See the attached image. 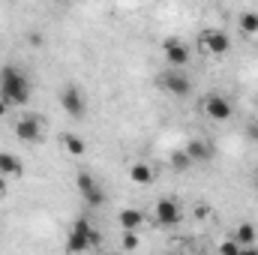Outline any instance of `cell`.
Segmentation results:
<instances>
[{
  "mask_svg": "<svg viewBox=\"0 0 258 255\" xmlns=\"http://www.w3.org/2000/svg\"><path fill=\"white\" fill-rule=\"evenodd\" d=\"M60 105H63V111L72 120H81L87 114V96H84V90L78 84H66L60 90Z\"/></svg>",
  "mask_w": 258,
  "mask_h": 255,
  "instance_id": "5",
  "label": "cell"
},
{
  "mask_svg": "<svg viewBox=\"0 0 258 255\" xmlns=\"http://www.w3.org/2000/svg\"><path fill=\"white\" fill-rule=\"evenodd\" d=\"M117 222H120V228H123V231H138V228H141V222H144V213H141L138 207H126V210H120Z\"/></svg>",
  "mask_w": 258,
  "mask_h": 255,
  "instance_id": "14",
  "label": "cell"
},
{
  "mask_svg": "<svg viewBox=\"0 0 258 255\" xmlns=\"http://www.w3.org/2000/svg\"><path fill=\"white\" fill-rule=\"evenodd\" d=\"M153 216H156V222H159L162 228H174V225H180V219H183L177 198H159V201L153 204Z\"/></svg>",
  "mask_w": 258,
  "mask_h": 255,
  "instance_id": "7",
  "label": "cell"
},
{
  "mask_svg": "<svg viewBox=\"0 0 258 255\" xmlns=\"http://www.w3.org/2000/svg\"><path fill=\"white\" fill-rule=\"evenodd\" d=\"M162 57H165L168 66H186L189 63V45L177 36H168L162 42Z\"/></svg>",
  "mask_w": 258,
  "mask_h": 255,
  "instance_id": "9",
  "label": "cell"
},
{
  "mask_svg": "<svg viewBox=\"0 0 258 255\" xmlns=\"http://www.w3.org/2000/svg\"><path fill=\"white\" fill-rule=\"evenodd\" d=\"M75 186H78V195H81V201H84L87 207H99V204H105V189L96 183V177H93V174L78 171Z\"/></svg>",
  "mask_w": 258,
  "mask_h": 255,
  "instance_id": "6",
  "label": "cell"
},
{
  "mask_svg": "<svg viewBox=\"0 0 258 255\" xmlns=\"http://www.w3.org/2000/svg\"><path fill=\"white\" fill-rule=\"evenodd\" d=\"M21 171H24L21 159H18L15 153L0 150V174H3V177H9V180H15V177H21Z\"/></svg>",
  "mask_w": 258,
  "mask_h": 255,
  "instance_id": "12",
  "label": "cell"
},
{
  "mask_svg": "<svg viewBox=\"0 0 258 255\" xmlns=\"http://www.w3.org/2000/svg\"><path fill=\"white\" fill-rule=\"evenodd\" d=\"M219 249H222V252H228V255H237V252H243V249H240V243H237V240H228V243H222V246H219Z\"/></svg>",
  "mask_w": 258,
  "mask_h": 255,
  "instance_id": "19",
  "label": "cell"
},
{
  "mask_svg": "<svg viewBox=\"0 0 258 255\" xmlns=\"http://www.w3.org/2000/svg\"><path fill=\"white\" fill-rule=\"evenodd\" d=\"M204 114L210 117V120H216V123H225L231 114H234V108H231V102L222 96V93H210V96H204Z\"/></svg>",
  "mask_w": 258,
  "mask_h": 255,
  "instance_id": "8",
  "label": "cell"
},
{
  "mask_svg": "<svg viewBox=\"0 0 258 255\" xmlns=\"http://www.w3.org/2000/svg\"><path fill=\"white\" fill-rule=\"evenodd\" d=\"M252 183H255V192H258V171H255V177H252Z\"/></svg>",
  "mask_w": 258,
  "mask_h": 255,
  "instance_id": "23",
  "label": "cell"
},
{
  "mask_svg": "<svg viewBox=\"0 0 258 255\" xmlns=\"http://www.w3.org/2000/svg\"><path fill=\"white\" fill-rule=\"evenodd\" d=\"M240 30L249 33V36H258V12H243L240 15Z\"/></svg>",
  "mask_w": 258,
  "mask_h": 255,
  "instance_id": "17",
  "label": "cell"
},
{
  "mask_svg": "<svg viewBox=\"0 0 258 255\" xmlns=\"http://www.w3.org/2000/svg\"><path fill=\"white\" fill-rule=\"evenodd\" d=\"M183 150L189 153L192 165H198V162H210V159H213V147H210L207 141H201V138H192V141H189Z\"/></svg>",
  "mask_w": 258,
  "mask_h": 255,
  "instance_id": "11",
  "label": "cell"
},
{
  "mask_svg": "<svg viewBox=\"0 0 258 255\" xmlns=\"http://www.w3.org/2000/svg\"><path fill=\"white\" fill-rule=\"evenodd\" d=\"M63 147L69 156H84V150H87V144H84V138L81 135H75V132H66L63 135Z\"/></svg>",
  "mask_w": 258,
  "mask_h": 255,
  "instance_id": "16",
  "label": "cell"
},
{
  "mask_svg": "<svg viewBox=\"0 0 258 255\" xmlns=\"http://www.w3.org/2000/svg\"><path fill=\"white\" fill-rule=\"evenodd\" d=\"M96 243H99L96 228L90 225V219H87V216H78V219L72 222V228H69L66 249H69V252H87V249H93Z\"/></svg>",
  "mask_w": 258,
  "mask_h": 255,
  "instance_id": "2",
  "label": "cell"
},
{
  "mask_svg": "<svg viewBox=\"0 0 258 255\" xmlns=\"http://www.w3.org/2000/svg\"><path fill=\"white\" fill-rule=\"evenodd\" d=\"M153 177H156V171H153L147 162H132V165H129V180H132V183L147 186V183H153Z\"/></svg>",
  "mask_w": 258,
  "mask_h": 255,
  "instance_id": "13",
  "label": "cell"
},
{
  "mask_svg": "<svg viewBox=\"0 0 258 255\" xmlns=\"http://www.w3.org/2000/svg\"><path fill=\"white\" fill-rule=\"evenodd\" d=\"M138 246V237H135V231H126L123 234V249H135Z\"/></svg>",
  "mask_w": 258,
  "mask_h": 255,
  "instance_id": "20",
  "label": "cell"
},
{
  "mask_svg": "<svg viewBox=\"0 0 258 255\" xmlns=\"http://www.w3.org/2000/svg\"><path fill=\"white\" fill-rule=\"evenodd\" d=\"M15 135H18V141H27V144L39 141L42 138V120L36 114H21L15 123Z\"/></svg>",
  "mask_w": 258,
  "mask_h": 255,
  "instance_id": "10",
  "label": "cell"
},
{
  "mask_svg": "<svg viewBox=\"0 0 258 255\" xmlns=\"http://www.w3.org/2000/svg\"><path fill=\"white\" fill-rule=\"evenodd\" d=\"M6 189H9V177H3V174H0V195H3Z\"/></svg>",
  "mask_w": 258,
  "mask_h": 255,
  "instance_id": "21",
  "label": "cell"
},
{
  "mask_svg": "<svg viewBox=\"0 0 258 255\" xmlns=\"http://www.w3.org/2000/svg\"><path fill=\"white\" fill-rule=\"evenodd\" d=\"M171 168H174V171H186V168H192V159H189V153H186V150H177V153H171Z\"/></svg>",
  "mask_w": 258,
  "mask_h": 255,
  "instance_id": "18",
  "label": "cell"
},
{
  "mask_svg": "<svg viewBox=\"0 0 258 255\" xmlns=\"http://www.w3.org/2000/svg\"><path fill=\"white\" fill-rule=\"evenodd\" d=\"M198 45H201L210 57H225V54L231 51V39H228V33L219 30V27H207V30H201Z\"/></svg>",
  "mask_w": 258,
  "mask_h": 255,
  "instance_id": "4",
  "label": "cell"
},
{
  "mask_svg": "<svg viewBox=\"0 0 258 255\" xmlns=\"http://www.w3.org/2000/svg\"><path fill=\"white\" fill-rule=\"evenodd\" d=\"M234 240L240 243V249H252V243H255V225L240 222V225L234 228Z\"/></svg>",
  "mask_w": 258,
  "mask_h": 255,
  "instance_id": "15",
  "label": "cell"
},
{
  "mask_svg": "<svg viewBox=\"0 0 258 255\" xmlns=\"http://www.w3.org/2000/svg\"><path fill=\"white\" fill-rule=\"evenodd\" d=\"M156 84H159L168 96H177V99H186V96L192 93V81H189V75L183 72V66H168V69L156 78Z\"/></svg>",
  "mask_w": 258,
  "mask_h": 255,
  "instance_id": "3",
  "label": "cell"
},
{
  "mask_svg": "<svg viewBox=\"0 0 258 255\" xmlns=\"http://www.w3.org/2000/svg\"><path fill=\"white\" fill-rule=\"evenodd\" d=\"M30 93H33V84L27 78V72L15 63H6L0 69V99L9 105V108H21L30 102Z\"/></svg>",
  "mask_w": 258,
  "mask_h": 255,
  "instance_id": "1",
  "label": "cell"
},
{
  "mask_svg": "<svg viewBox=\"0 0 258 255\" xmlns=\"http://www.w3.org/2000/svg\"><path fill=\"white\" fill-rule=\"evenodd\" d=\"M6 111H9V105H6V102H3V99H0V117H3V114H6Z\"/></svg>",
  "mask_w": 258,
  "mask_h": 255,
  "instance_id": "22",
  "label": "cell"
}]
</instances>
